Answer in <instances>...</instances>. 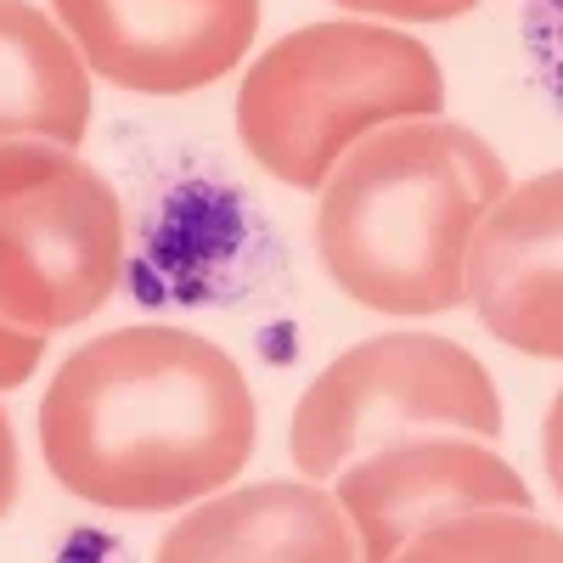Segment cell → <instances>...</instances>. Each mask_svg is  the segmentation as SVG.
Returning <instances> with one entry per match:
<instances>
[{"label": "cell", "instance_id": "cell-1", "mask_svg": "<svg viewBox=\"0 0 563 563\" xmlns=\"http://www.w3.org/2000/svg\"><path fill=\"white\" fill-rule=\"evenodd\" d=\"M254 434L243 366L186 327H119L79 344L40 400L52 479L108 512H169L225 490Z\"/></svg>", "mask_w": 563, "mask_h": 563}, {"label": "cell", "instance_id": "cell-2", "mask_svg": "<svg viewBox=\"0 0 563 563\" xmlns=\"http://www.w3.org/2000/svg\"><path fill=\"white\" fill-rule=\"evenodd\" d=\"M507 192V164L467 124L395 119L327 169L316 254L333 288L384 316H440L467 299V249Z\"/></svg>", "mask_w": 563, "mask_h": 563}, {"label": "cell", "instance_id": "cell-3", "mask_svg": "<svg viewBox=\"0 0 563 563\" xmlns=\"http://www.w3.org/2000/svg\"><path fill=\"white\" fill-rule=\"evenodd\" d=\"M445 108V74L417 34L378 23H310L282 34L243 74V153L282 186L321 192L366 130Z\"/></svg>", "mask_w": 563, "mask_h": 563}, {"label": "cell", "instance_id": "cell-4", "mask_svg": "<svg viewBox=\"0 0 563 563\" xmlns=\"http://www.w3.org/2000/svg\"><path fill=\"white\" fill-rule=\"evenodd\" d=\"M124 276V203L63 141H0V321L63 333Z\"/></svg>", "mask_w": 563, "mask_h": 563}, {"label": "cell", "instance_id": "cell-5", "mask_svg": "<svg viewBox=\"0 0 563 563\" xmlns=\"http://www.w3.org/2000/svg\"><path fill=\"white\" fill-rule=\"evenodd\" d=\"M422 434H501V400L490 372L451 339L384 333L344 350L305 389L288 451L305 479H339L344 467L378 445Z\"/></svg>", "mask_w": 563, "mask_h": 563}, {"label": "cell", "instance_id": "cell-6", "mask_svg": "<svg viewBox=\"0 0 563 563\" xmlns=\"http://www.w3.org/2000/svg\"><path fill=\"white\" fill-rule=\"evenodd\" d=\"M90 74L135 97L225 79L260 34V0H52Z\"/></svg>", "mask_w": 563, "mask_h": 563}, {"label": "cell", "instance_id": "cell-7", "mask_svg": "<svg viewBox=\"0 0 563 563\" xmlns=\"http://www.w3.org/2000/svg\"><path fill=\"white\" fill-rule=\"evenodd\" d=\"M339 507L350 512L361 558H406V547L456 512L530 507V485L507 456L467 434H422L378 445L339 474Z\"/></svg>", "mask_w": 563, "mask_h": 563}, {"label": "cell", "instance_id": "cell-8", "mask_svg": "<svg viewBox=\"0 0 563 563\" xmlns=\"http://www.w3.org/2000/svg\"><path fill=\"white\" fill-rule=\"evenodd\" d=\"M467 305L507 350L563 361V169L490 203L467 249Z\"/></svg>", "mask_w": 563, "mask_h": 563}, {"label": "cell", "instance_id": "cell-9", "mask_svg": "<svg viewBox=\"0 0 563 563\" xmlns=\"http://www.w3.org/2000/svg\"><path fill=\"white\" fill-rule=\"evenodd\" d=\"M164 563H231V558H305V563H344L355 558L350 512L321 485H249L220 490L203 507H192L175 530L158 541Z\"/></svg>", "mask_w": 563, "mask_h": 563}, {"label": "cell", "instance_id": "cell-10", "mask_svg": "<svg viewBox=\"0 0 563 563\" xmlns=\"http://www.w3.org/2000/svg\"><path fill=\"white\" fill-rule=\"evenodd\" d=\"M90 130V68L63 23L29 0H0V141H63Z\"/></svg>", "mask_w": 563, "mask_h": 563}, {"label": "cell", "instance_id": "cell-11", "mask_svg": "<svg viewBox=\"0 0 563 563\" xmlns=\"http://www.w3.org/2000/svg\"><path fill=\"white\" fill-rule=\"evenodd\" d=\"M406 558H563V536L530 519V507H474L422 530Z\"/></svg>", "mask_w": 563, "mask_h": 563}, {"label": "cell", "instance_id": "cell-12", "mask_svg": "<svg viewBox=\"0 0 563 563\" xmlns=\"http://www.w3.org/2000/svg\"><path fill=\"white\" fill-rule=\"evenodd\" d=\"M519 34L541 97L563 119V0H519Z\"/></svg>", "mask_w": 563, "mask_h": 563}, {"label": "cell", "instance_id": "cell-13", "mask_svg": "<svg viewBox=\"0 0 563 563\" xmlns=\"http://www.w3.org/2000/svg\"><path fill=\"white\" fill-rule=\"evenodd\" d=\"M339 7L361 18H395V23H451L462 12L485 7V0H339Z\"/></svg>", "mask_w": 563, "mask_h": 563}, {"label": "cell", "instance_id": "cell-14", "mask_svg": "<svg viewBox=\"0 0 563 563\" xmlns=\"http://www.w3.org/2000/svg\"><path fill=\"white\" fill-rule=\"evenodd\" d=\"M45 355V333H23V327L0 321V389H18L34 378V366Z\"/></svg>", "mask_w": 563, "mask_h": 563}, {"label": "cell", "instance_id": "cell-15", "mask_svg": "<svg viewBox=\"0 0 563 563\" xmlns=\"http://www.w3.org/2000/svg\"><path fill=\"white\" fill-rule=\"evenodd\" d=\"M18 485H23V462H18V434H12V417L0 411V519L18 507Z\"/></svg>", "mask_w": 563, "mask_h": 563}, {"label": "cell", "instance_id": "cell-16", "mask_svg": "<svg viewBox=\"0 0 563 563\" xmlns=\"http://www.w3.org/2000/svg\"><path fill=\"white\" fill-rule=\"evenodd\" d=\"M541 456H547V479H552V490H558V501H563V389H558V400H552V411H547Z\"/></svg>", "mask_w": 563, "mask_h": 563}]
</instances>
